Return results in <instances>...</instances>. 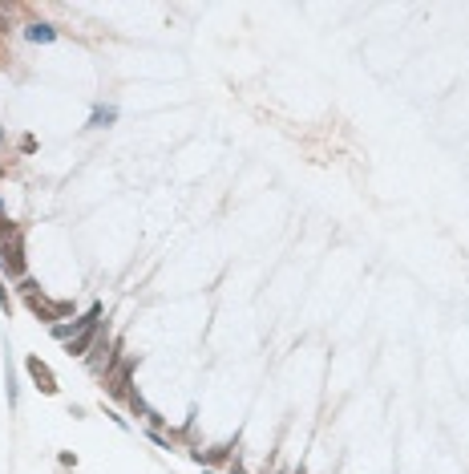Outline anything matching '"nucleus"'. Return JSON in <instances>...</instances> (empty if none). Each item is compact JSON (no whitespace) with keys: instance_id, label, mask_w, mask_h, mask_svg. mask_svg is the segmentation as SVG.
Listing matches in <instances>:
<instances>
[{"instance_id":"obj_2","label":"nucleus","mask_w":469,"mask_h":474,"mask_svg":"<svg viewBox=\"0 0 469 474\" xmlns=\"http://www.w3.org/2000/svg\"><path fill=\"white\" fill-rule=\"evenodd\" d=\"M4 263H8V272H12V276H20V272H24V263H20V243L4 247Z\"/></svg>"},{"instance_id":"obj_3","label":"nucleus","mask_w":469,"mask_h":474,"mask_svg":"<svg viewBox=\"0 0 469 474\" xmlns=\"http://www.w3.org/2000/svg\"><path fill=\"white\" fill-rule=\"evenodd\" d=\"M57 33H53L49 25H29V41H53Z\"/></svg>"},{"instance_id":"obj_1","label":"nucleus","mask_w":469,"mask_h":474,"mask_svg":"<svg viewBox=\"0 0 469 474\" xmlns=\"http://www.w3.org/2000/svg\"><path fill=\"white\" fill-rule=\"evenodd\" d=\"M29 373H33L37 381H41V389H45V393H53V389H57V385H53V373H49L45 365H41V361H29Z\"/></svg>"},{"instance_id":"obj_4","label":"nucleus","mask_w":469,"mask_h":474,"mask_svg":"<svg viewBox=\"0 0 469 474\" xmlns=\"http://www.w3.org/2000/svg\"><path fill=\"white\" fill-rule=\"evenodd\" d=\"M113 122V105H97L93 109V126H109Z\"/></svg>"}]
</instances>
